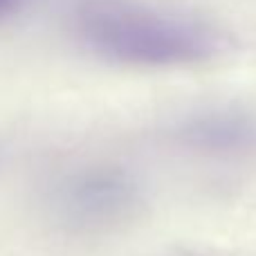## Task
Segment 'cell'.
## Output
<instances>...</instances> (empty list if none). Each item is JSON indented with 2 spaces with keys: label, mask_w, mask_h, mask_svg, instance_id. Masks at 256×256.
Listing matches in <instances>:
<instances>
[{
  "label": "cell",
  "mask_w": 256,
  "mask_h": 256,
  "mask_svg": "<svg viewBox=\"0 0 256 256\" xmlns=\"http://www.w3.org/2000/svg\"><path fill=\"white\" fill-rule=\"evenodd\" d=\"M22 0H0V18L12 16L14 12H18Z\"/></svg>",
  "instance_id": "277c9868"
},
{
  "label": "cell",
  "mask_w": 256,
  "mask_h": 256,
  "mask_svg": "<svg viewBox=\"0 0 256 256\" xmlns=\"http://www.w3.org/2000/svg\"><path fill=\"white\" fill-rule=\"evenodd\" d=\"M140 204V184L122 166L97 164L66 176L54 189L58 222L74 232H102L126 220Z\"/></svg>",
  "instance_id": "7a4b0ae2"
},
{
  "label": "cell",
  "mask_w": 256,
  "mask_h": 256,
  "mask_svg": "<svg viewBox=\"0 0 256 256\" xmlns=\"http://www.w3.org/2000/svg\"><path fill=\"white\" fill-rule=\"evenodd\" d=\"M76 32L94 54L124 66H184L214 52V36L200 22L158 14L122 0H92L76 14Z\"/></svg>",
  "instance_id": "6da1fadb"
},
{
  "label": "cell",
  "mask_w": 256,
  "mask_h": 256,
  "mask_svg": "<svg viewBox=\"0 0 256 256\" xmlns=\"http://www.w3.org/2000/svg\"><path fill=\"white\" fill-rule=\"evenodd\" d=\"M182 146L204 155H240L256 148V117L238 108L207 110L176 128Z\"/></svg>",
  "instance_id": "3957f363"
}]
</instances>
